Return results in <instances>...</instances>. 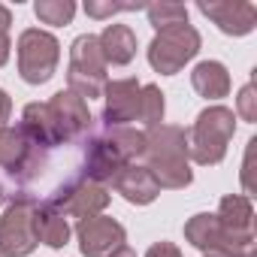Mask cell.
<instances>
[{
	"label": "cell",
	"instance_id": "cell-1",
	"mask_svg": "<svg viewBox=\"0 0 257 257\" xmlns=\"http://www.w3.org/2000/svg\"><path fill=\"white\" fill-rule=\"evenodd\" d=\"M146 170L155 176L161 188H185L191 185L188 170V149H185V131L173 124H158L146 134Z\"/></svg>",
	"mask_w": 257,
	"mask_h": 257
},
{
	"label": "cell",
	"instance_id": "cell-2",
	"mask_svg": "<svg viewBox=\"0 0 257 257\" xmlns=\"http://www.w3.org/2000/svg\"><path fill=\"white\" fill-rule=\"evenodd\" d=\"M236 134V115L227 106H209L197 115V121L185 131V149L188 158H194L203 167H215L224 161L227 146Z\"/></svg>",
	"mask_w": 257,
	"mask_h": 257
},
{
	"label": "cell",
	"instance_id": "cell-3",
	"mask_svg": "<svg viewBox=\"0 0 257 257\" xmlns=\"http://www.w3.org/2000/svg\"><path fill=\"white\" fill-rule=\"evenodd\" d=\"M70 91L82 100H94L106 88V61L100 55L97 37L85 34L70 49V70H67Z\"/></svg>",
	"mask_w": 257,
	"mask_h": 257
},
{
	"label": "cell",
	"instance_id": "cell-4",
	"mask_svg": "<svg viewBox=\"0 0 257 257\" xmlns=\"http://www.w3.org/2000/svg\"><path fill=\"white\" fill-rule=\"evenodd\" d=\"M61 61V46L52 34L28 28L19 37V73L28 85H43L55 76Z\"/></svg>",
	"mask_w": 257,
	"mask_h": 257
},
{
	"label": "cell",
	"instance_id": "cell-5",
	"mask_svg": "<svg viewBox=\"0 0 257 257\" xmlns=\"http://www.w3.org/2000/svg\"><path fill=\"white\" fill-rule=\"evenodd\" d=\"M185 239L200 248L206 257H239L248 245H254V233L251 236H239V233H230L218 215H194L188 224H185Z\"/></svg>",
	"mask_w": 257,
	"mask_h": 257
},
{
	"label": "cell",
	"instance_id": "cell-6",
	"mask_svg": "<svg viewBox=\"0 0 257 257\" xmlns=\"http://www.w3.org/2000/svg\"><path fill=\"white\" fill-rule=\"evenodd\" d=\"M197 52H200V34L185 22V25H173V28L158 31V37H155L152 46H149V64H152L158 73L173 76V73H179Z\"/></svg>",
	"mask_w": 257,
	"mask_h": 257
},
{
	"label": "cell",
	"instance_id": "cell-7",
	"mask_svg": "<svg viewBox=\"0 0 257 257\" xmlns=\"http://www.w3.org/2000/svg\"><path fill=\"white\" fill-rule=\"evenodd\" d=\"M34 209L37 203L16 197L13 206L0 218V248L7 257H25L40 245L34 233Z\"/></svg>",
	"mask_w": 257,
	"mask_h": 257
},
{
	"label": "cell",
	"instance_id": "cell-8",
	"mask_svg": "<svg viewBox=\"0 0 257 257\" xmlns=\"http://www.w3.org/2000/svg\"><path fill=\"white\" fill-rule=\"evenodd\" d=\"M52 124H55V134L61 140H76L85 137L91 131V115H88V103L82 97H76L73 91H58L49 103H46Z\"/></svg>",
	"mask_w": 257,
	"mask_h": 257
},
{
	"label": "cell",
	"instance_id": "cell-9",
	"mask_svg": "<svg viewBox=\"0 0 257 257\" xmlns=\"http://www.w3.org/2000/svg\"><path fill=\"white\" fill-rule=\"evenodd\" d=\"M76 233H79V248H82L85 257H109L115 248L124 245V236H127L124 227L115 218H106V215L79 221Z\"/></svg>",
	"mask_w": 257,
	"mask_h": 257
},
{
	"label": "cell",
	"instance_id": "cell-10",
	"mask_svg": "<svg viewBox=\"0 0 257 257\" xmlns=\"http://www.w3.org/2000/svg\"><path fill=\"white\" fill-rule=\"evenodd\" d=\"M140 82L137 79H118V82H106L103 94H106V109H103V121L106 127H127V121H137L140 115Z\"/></svg>",
	"mask_w": 257,
	"mask_h": 257
},
{
	"label": "cell",
	"instance_id": "cell-11",
	"mask_svg": "<svg viewBox=\"0 0 257 257\" xmlns=\"http://www.w3.org/2000/svg\"><path fill=\"white\" fill-rule=\"evenodd\" d=\"M200 13L230 37H245L257 25V7L245 0H212V4H200Z\"/></svg>",
	"mask_w": 257,
	"mask_h": 257
},
{
	"label": "cell",
	"instance_id": "cell-12",
	"mask_svg": "<svg viewBox=\"0 0 257 257\" xmlns=\"http://www.w3.org/2000/svg\"><path fill=\"white\" fill-rule=\"evenodd\" d=\"M109 185H112L127 203H137V206H146V203H152V200L161 194V185L155 182V176H152L146 167H137V164L121 167V170L109 179Z\"/></svg>",
	"mask_w": 257,
	"mask_h": 257
},
{
	"label": "cell",
	"instance_id": "cell-13",
	"mask_svg": "<svg viewBox=\"0 0 257 257\" xmlns=\"http://www.w3.org/2000/svg\"><path fill=\"white\" fill-rule=\"evenodd\" d=\"M106 203H109V194H106V188L103 185H97V182H82V185H76L55 209H61L64 215H73V218H97L103 209H106Z\"/></svg>",
	"mask_w": 257,
	"mask_h": 257
},
{
	"label": "cell",
	"instance_id": "cell-14",
	"mask_svg": "<svg viewBox=\"0 0 257 257\" xmlns=\"http://www.w3.org/2000/svg\"><path fill=\"white\" fill-rule=\"evenodd\" d=\"M97 46H100V55H103L106 64L124 67V64H131L134 55H137V34L127 25H109L97 37Z\"/></svg>",
	"mask_w": 257,
	"mask_h": 257
},
{
	"label": "cell",
	"instance_id": "cell-15",
	"mask_svg": "<svg viewBox=\"0 0 257 257\" xmlns=\"http://www.w3.org/2000/svg\"><path fill=\"white\" fill-rule=\"evenodd\" d=\"M34 233H37V242H46L52 248H61L67 245L70 239V224H67V215L49 203H37L34 209Z\"/></svg>",
	"mask_w": 257,
	"mask_h": 257
},
{
	"label": "cell",
	"instance_id": "cell-16",
	"mask_svg": "<svg viewBox=\"0 0 257 257\" xmlns=\"http://www.w3.org/2000/svg\"><path fill=\"white\" fill-rule=\"evenodd\" d=\"M191 85L206 100H221L230 94V73L221 61H203L191 73Z\"/></svg>",
	"mask_w": 257,
	"mask_h": 257
},
{
	"label": "cell",
	"instance_id": "cell-17",
	"mask_svg": "<svg viewBox=\"0 0 257 257\" xmlns=\"http://www.w3.org/2000/svg\"><path fill=\"white\" fill-rule=\"evenodd\" d=\"M251 218H254V209H251V197H245V194H230L218 206V221L230 233L251 236Z\"/></svg>",
	"mask_w": 257,
	"mask_h": 257
},
{
	"label": "cell",
	"instance_id": "cell-18",
	"mask_svg": "<svg viewBox=\"0 0 257 257\" xmlns=\"http://www.w3.org/2000/svg\"><path fill=\"white\" fill-rule=\"evenodd\" d=\"M25 155H28V140L22 127H0V167H7L10 173L13 167L22 164Z\"/></svg>",
	"mask_w": 257,
	"mask_h": 257
},
{
	"label": "cell",
	"instance_id": "cell-19",
	"mask_svg": "<svg viewBox=\"0 0 257 257\" xmlns=\"http://www.w3.org/2000/svg\"><path fill=\"white\" fill-rule=\"evenodd\" d=\"M137 118L149 127H158L164 121V94H161L158 85H143L140 88V115Z\"/></svg>",
	"mask_w": 257,
	"mask_h": 257
},
{
	"label": "cell",
	"instance_id": "cell-20",
	"mask_svg": "<svg viewBox=\"0 0 257 257\" xmlns=\"http://www.w3.org/2000/svg\"><path fill=\"white\" fill-rule=\"evenodd\" d=\"M34 13L43 25H70V19L76 16V4L73 0H40Z\"/></svg>",
	"mask_w": 257,
	"mask_h": 257
},
{
	"label": "cell",
	"instance_id": "cell-21",
	"mask_svg": "<svg viewBox=\"0 0 257 257\" xmlns=\"http://www.w3.org/2000/svg\"><path fill=\"white\" fill-rule=\"evenodd\" d=\"M146 13H149V22H152L158 31L188 22V10H185L182 4H155V7H149Z\"/></svg>",
	"mask_w": 257,
	"mask_h": 257
},
{
	"label": "cell",
	"instance_id": "cell-22",
	"mask_svg": "<svg viewBox=\"0 0 257 257\" xmlns=\"http://www.w3.org/2000/svg\"><path fill=\"white\" fill-rule=\"evenodd\" d=\"M236 112L242 115V121H257V91H254V82H248L239 97H236Z\"/></svg>",
	"mask_w": 257,
	"mask_h": 257
},
{
	"label": "cell",
	"instance_id": "cell-23",
	"mask_svg": "<svg viewBox=\"0 0 257 257\" xmlns=\"http://www.w3.org/2000/svg\"><path fill=\"white\" fill-rule=\"evenodd\" d=\"M140 4H112V0H106V4H94V0H88L85 4V13L91 19H109L115 13H127V10H137Z\"/></svg>",
	"mask_w": 257,
	"mask_h": 257
},
{
	"label": "cell",
	"instance_id": "cell-24",
	"mask_svg": "<svg viewBox=\"0 0 257 257\" xmlns=\"http://www.w3.org/2000/svg\"><path fill=\"white\" fill-rule=\"evenodd\" d=\"M254 152H257V140L248 143V149H245V161H242V188H245V197L254 194Z\"/></svg>",
	"mask_w": 257,
	"mask_h": 257
},
{
	"label": "cell",
	"instance_id": "cell-25",
	"mask_svg": "<svg viewBox=\"0 0 257 257\" xmlns=\"http://www.w3.org/2000/svg\"><path fill=\"white\" fill-rule=\"evenodd\" d=\"M10 25H13V16L0 4V67L10 61Z\"/></svg>",
	"mask_w": 257,
	"mask_h": 257
},
{
	"label": "cell",
	"instance_id": "cell-26",
	"mask_svg": "<svg viewBox=\"0 0 257 257\" xmlns=\"http://www.w3.org/2000/svg\"><path fill=\"white\" fill-rule=\"evenodd\" d=\"M146 257H182V251H179L173 242H155V245L146 251Z\"/></svg>",
	"mask_w": 257,
	"mask_h": 257
},
{
	"label": "cell",
	"instance_id": "cell-27",
	"mask_svg": "<svg viewBox=\"0 0 257 257\" xmlns=\"http://www.w3.org/2000/svg\"><path fill=\"white\" fill-rule=\"evenodd\" d=\"M10 112H13V103H10V97L0 91V127H4V121H10Z\"/></svg>",
	"mask_w": 257,
	"mask_h": 257
},
{
	"label": "cell",
	"instance_id": "cell-28",
	"mask_svg": "<svg viewBox=\"0 0 257 257\" xmlns=\"http://www.w3.org/2000/svg\"><path fill=\"white\" fill-rule=\"evenodd\" d=\"M109 257H137V254H134L131 248H127V245H121V248H115V251H112Z\"/></svg>",
	"mask_w": 257,
	"mask_h": 257
},
{
	"label": "cell",
	"instance_id": "cell-29",
	"mask_svg": "<svg viewBox=\"0 0 257 257\" xmlns=\"http://www.w3.org/2000/svg\"><path fill=\"white\" fill-rule=\"evenodd\" d=\"M0 200H4V188H0Z\"/></svg>",
	"mask_w": 257,
	"mask_h": 257
},
{
	"label": "cell",
	"instance_id": "cell-30",
	"mask_svg": "<svg viewBox=\"0 0 257 257\" xmlns=\"http://www.w3.org/2000/svg\"><path fill=\"white\" fill-rule=\"evenodd\" d=\"M0 257H7V254H4V248H0Z\"/></svg>",
	"mask_w": 257,
	"mask_h": 257
}]
</instances>
